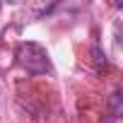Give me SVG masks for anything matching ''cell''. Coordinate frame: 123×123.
<instances>
[{
  "label": "cell",
  "mask_w": 123,
  "mask_h": 123,
  "mask_svg": "<svg viewBox=\"0 0 123 123\" xmlns=\"http://www.w3.org/2000/svg\"><path fill=\"white\" fill-rule=\"evenodd\" d=\"M17 63L31 75H46L51 70V60H48L46 48L34 43V41H27V43L17 46Z\"/></svg>",
  "instance_id": "cell-1"
}]
</instances>
